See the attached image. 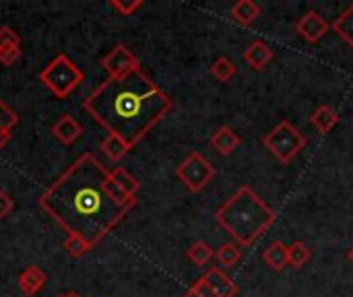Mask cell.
Wrapping results in <instances>:
<instances>
[{
  "instance_id": "33",
  "label": "cell",
  "mask_w": 353,
  "mask_h": 297,
  "mask_svg": "<svg viewBox=\"0 0 353 297\" xmlns=\"http://www.w3.org/2000/svg\"><path fill=\"white\" fill-rule=\"evenodd\" d=\"M347 260H350V263H352V265H353V246H352V248H350V252H347Z\"/></svg>"
},
{
  "instance_id": "8",
  "label": "cell",
  "mask_w": 353,
  "mask_h": 297,
  "mask_svg": "<svg viewBox=\"0 0 353 297\" xmlns=\"http://www.w3.org/2000/svg\"><path fill=\"white\" fill-rule=\"evenodd\" d=\"M331 25L327 23L325 17H321V12L316 10H308L304 12V17H300V21L296 23V31L302 39H306L308 43H319L327 33H329Z\"/></svg>"
},
{
  "instance_id": "13",
  "label": "cell",
  "mask_w": 353,
  "mask_h": 297,
  "mask_svg": "<svg viewBox=\"0 0 353 297\" xmlns=\"http://www.w3.org/2000/svg\"><path fill=\"white\" fill-rule=\"evenodd\" d=\"M46 281H48L46 273H43L39 267H35V265L25 267V269L19 273V277H17V285H19L21 294L27 297L35 296V294L46 285Z\"/></svg>"
},
{
  "instance_id": "7",
  "label": "cell",
  "mask_w": 353,
  "mask_h": 297,
  "mask_svg": "<svg viewBox=\"0 0 353 297\" xmlns=\"http://www.w3.org/2000/svg\"><path fill=\"white\" fill-rule=\"evenodd\" d=\"M101 68L108 72V79H120V76H126L132 70L141 68V64H139V58L124 43H116L101 58Z\"/></svg>"
},
{
  "instance_id": "1",
  "label": "cell",
  "mask_w": 353,
  "mask_h": 297,
  "mask_svg": "<svg viewBox=\"0 0 353 297\" xmlns=\"http://www.w3.org/2000/svg\"><path fill=\"white\" fill-rule=\"evenodd\" d=\"M37 205L66 234L95 248L137 207V196H126L105 165L93 153H83L43 190Z\"/></svg>"
},
{
  "instance_id": "4",
  "label": "cell",
  "mask_w": 353,
  "mask_h": 297,
  "mask_svg": "<svg viewBox=\"0 0 353 297\" xmlns=\"http://www.w3.org/2000/svg\"><path fill=\"white\" fill-rule=\"evenodd\" d=\"M39 81L54 97L66 99L85 81V72L66 54H56L39 70Z\"/></svg>"
},
{
  "instance_id": "32",
  "label": "cell",
  "mask_w": 353,
  "mask_h": 297,
  "mask_svg": "<svg viewBox=\"0 0 353 297\" xmlns=\"http://www.w3.org/2000/svg\"><path fill=\"white\" fill-rule=\"evenodd\" d=\"M58 297H81L79 294H74V291H66V294H60Z\"/></svg>"
},
{
  "instance_id": "18",
  "label": "cell",
  "mask_w": 353,
  "mask_h": 297,
  "mask_svg": "<svg viewBox=\"0 0 353 297\" xmlns=\"http://www.w3.org/2000/svg\"><path fill=\"white\" fill-rule=\"evenodd\" d=\"M17 124H19V114L14 110H10L0 99V149L6 147V143L10 141V134H12Z\"/></svg>"
},
{
  "instance_id": "26",
  "label": "cell",
  "mask_w": 353,
  "mask_h": 297,
  "mask_svg": "<svg viewBox=\"0 0 353 297\" xmlns=\"http://www.w3.org/2000/svg\"><path fill=\"white\" fill-rule=\"evenodd\" d=\"M8 48H21V35L12 27L2 25L0 27V50H8Z\"/></svg>"
},
{
  "instance_id": "6",
  "label": "cell",
  "mask_w": 353,
  "mask_h": 297,
  "mask_svg": "<svg viewBox=\"0 0 353 297\" xmlns=\"http://www.w3.org/2000/svg\"><path fill=\"white\" fill-rule=\"evenodd\" d=\"M215 174L217 172H215L213 163L199 151L188 153L186 159L176 167V178L194 194L201 192L215 178Z\"/></svg>"
},
{
  "instance_id": "21",
  "label": "cell",
  "mask_w": 353,
  "mask_h": 297,
  "mask_svg": "<svg viewBox=\"0 0 353 297\" xmlns=\"http://www.w3.org/2000/svg\"><path fill=\"white\" fill-rule=\"evenodd\" d=\"M99 149L105 153V157L108 159H112V161H120L128 151H130V147L122 141V139H118V136H114V134H105V139L99 143Z\"/></svg>"
},
{
  "instance_id": "25",
  "label": "cell",
  "mask_w": 353,
  "mask_h": 297,
  "mask_svg": "<svg viewBox=\"0 0 353 297\" xmlns=\"http://www.w3.org/2000/svg\"><path fill=\"white\" fill-rule=\"evenodd\" d=\"M62 248H64V252H66L68 256H72V258H81V256H85L89 250H93L83 238L72 236V234H66V240L62 242Z\"/></svg>"
},
{
  "instance_id": "9",
  "label": "cell",
  "mask_w": 353,
  "mask_h": 297,
  "mask_svg": "<svg viewBox=\"0 0 353 297\" xmlns=\"http://www.w3.org/2000/svg\"><path fill=\"white\" fill-rule=\"evenodd\" d=\"M203 279H205V283L215 291V296L217 297H236L240 294L238 283H234V281L221 271V267H217V265L209 267V271L203 275Z\"/></svg>"
},
{
  "instance_id": "12",
  "label": "cell",
  "mask_w": 353,
  "mask_h": 297,
  "mask_svg": "<svg viewBox=\"0 0 353 297\" xmlns=\"http://www.w3.org/2000/svg\"><path fill=\"white\" fill-rule=\"evenodd\" d=\"M240 145H242V136L232 126H221L211 136V147L223 157H230Z\"/></svg>"
},
{
  "instance_id": "14",
  "label": "cell",
  "mask_w": 353,
  "mask_h": 297,
  "mask_svg": "<svg viewBox=\"0 0 353 297\" xmlns=\"http://www.w3.org/2000/svg\"><path fill=\"white\" fill-rule=\"evenodd\" d=\"M230 17L232 21H236L238 25L242 27H248L252 25L259 17H261V6L252 0H238L232 10H230Z\"/></svg>"
},
{
  "instance_id": "17",
  "label": "cell",
  "mask_w": 353,
  "mask_h": 297,
  "mask_svg": "<svg viewBox=\"0 0 353 297\" xmlns=\"http://www.w3.org/2000/svg\"><path fill=\"white\" fill-rule=\"evenodd\" d=\"M110 178L126 196H137V192L141 190V182L128 170H124V167H114L110 172Z\"/></svg>"
},
{
  "instance_id": "19",
  "label": "cell",
  "mask_w": 353,
  "mask_h": 297,
  "mask_svg": "<svg viewBox=\"0 0 353 297\" xmlns=\"http://www.w3.org/2000/svg\"><path fill=\"white\" fill-rule=\"evenodd\" d=\"M331 27H333V31H335L347 45H352L353 48V4H350V6L335 19V23H333Z\"/></svg>"
},
{
  "instance_id": "5",
  "label": "cell",
  "mask_w": 353,
  "mask_h": 297,
  "mask_svg": "<svg viewBox=\"0 0 353 297\" xmlns=\"http://www.w3.org/2000/svg\"><path fill=\"white\" fill-rule=\"evenodd\" d=\"M263 145L279 163H290L308 145V139L292 122L281 120L271 132L265 134Z\"/></svg>"
},
{
  "instance_id": "29",
  "label": "cell",
  "mask_w": 353,
  "mask_h": 297,
  "mask_svg": "<svg viewBox=\"0 0 353 297\" xmlns=\"http://www.w3.org/2000/svg\"><path fill=\"white\" fill-rule=\"evenodd\" d=\"M12 207H14V203H12L10 194L0 188V219H4L12 211Z\"/></svg>"
},
{
  "instance_id": "31",
  "label": "cell",
  "mask_w": 353,
  "mask_h": 297,
  "mask_svg": "<svg viewBox=\"0 0 353 297\" xmlns=\"http://www.w3.org/2000/svg\"><path fill=\"white\" fill-rule=\"evenodd\" d=\"M184 297H203V296H201V294H196V291H194V289L190 287V289H188V291L184 294Z\"/></svg>"
},
{
  "instance_id": "27",
  "label": "cell",
  "mask_w": 353,
  "mask_h": 297,
  "mask_svg": "<svg viewBox=\"0 0 353 297\" xmlns=\"http://www.w3.org/2000/svg\"><path fill=\"white\" fill-rule=\"evenodd\" d=\"M110 6L122 17H132L139 8H143L141 0H110Z\"/></svg>"
},
{
  "instance_id": "3",
  "label": "cell",
  "mask_w": 353,
  "mask_h": 297,
  "mask_svg": "<svg viewBox=\"0 0 353 297\" xmlns=\"http://www.w3.org/2000/svg\"><path fill=\"white\" fill-rule=\"evenodd\" d=\"M275 211L250 188L240 186L217 211L215 223L240 246L248 248L273 225Z\"/></svg>"
},
{
  "instance_id": "24",
  "label": "cell",
  "mask_w": 353,
  "mask_h": 297,
  "mask_svg": "<svg viewBox=\"0 0 353 297\" xmlns=\"http://www.w3.org/2000/svg\"><path fill=\"white\" fill-rule=\"evenodd\" d=\"M211 74H213L217 81L228 83V81H232V76L236 74V64L232 62V58L219 56V58L211 64Z\"/></svg>"
},
{
  "instance_id": "11",
  "label": "cell",
  "mask_w": 353,
  "mask_h": 297,
  "mask_svg": "<svg viewBox=\"0 0 353 297\" xmlns=\"http://www.w3.org/2000/svg\"><path fill=\"white\" fill-rule=\"evenodd\" d=\"M273 58H275V54H273L271 45H269L267 41H263V39L252 41V43L244 50V60H246V64H248L250 68H254V70H265V68L271 64Z\"/></svg>"
},
{
  "instance_id": "30",
  "label": "cell",
  "mask_w": 353,
  "mask_h": 297,
  "mask_svg": "<svg viewBox=\"0 0 353 297\" xmlns=\"http://www.w3.org/2000/svg\"><path fill=\"white\" fill-rule=\"evenodd\" d=\"M192 289H194L196 294H201L203 297H217L215 296V291L205 283V279H203V277H201L199 281H194V283H192Z\"/></svg>"
},
{
  "instance_id": "20",
  "label": "cell",
  "mask_w": 353,
  "mask_h": 297,
  "mask_svg": "<svg viewBox=\"0 0 353 297\" xmlns=\"http://www.w3.org/2000/svg\"><path fill=\"white\" fill-rule=\"evenodd\" d=\"M310 258H312V250L304 242L296 240V242H292L288 246V265L290 267L302 269V267H306L310 263Z\"/></svg>"
},
{
  "instance_id": "2",
  "label": "cell",
  "mask_w": 353,
  "mask_h": 297,
  "mask_svg": "<svg viewBox=\"0 0 353 297\" xmlns=\"http://www.w3.org/2000/svg\"><path fill=\"white\" fill-rule=\"evenodd\" d=\"M174 107V99L143 68L120 79H105L83 101V110L108 132L137 147Z\"/></svg>"
},
{
  "instance_id": "15",
  "label": "cell",
  "mask_w": 353,
  "mask_h": 297,
  "mask_svg": "<svg viewBox=\"0 0 353 297\" xmlns=\"http://www.w3.org/2000/svg\"><path fill=\"white\" fill-rule=\"evenodd\" d=\"M263 260L267 263V267L275 273H281L288 267V246L281 240L271 242L265 252H263Z\"/></svg>"
},
{
  "instance_id": "22",
  "label": "cell",
  "mask_w": 353,
  "mask_h": 297,
  "mask_svg": "<svg viewBox=\"0 0 353 297\" xmlns=\"http://www.w3.org/2000/svg\"><path fill=\"white\" fill-rule=\"evenodd\" d=\"M186 256H188V260H190L192 265H196V267H205V265H209V263H211V258L215 256V250H213L207 242L199 240V242H194V244L188 248Z\"/></svg>"
},
{
  "instance_id": "16",
  "label": "cell",
  "mask_w": 353,
  "mask_h": 297,
  "mask_svg": "<svg viewBox=\"0 0 353 297\" xmlns=\"http://www.w3.org/2000/svg\"><path fill=\"white\" fill-rule=\"evenodd\" d=\"M310 124L321 132L327 134L331 132L337 124H339V114L331 107V105H321L314 110V114L310 116Z\"/></svg>"
},
{
  "instance_id": "10",
  "label": "cell",
  "mask_w": 353,
  "mask_h": 297,
  "mask_svg": "<svg viewBox=\"0 0 353 297\" xmlns=\"http://www.w3.org/2000/svg\"><path fill=\"white\" fill-rule=\"evenodd\" d=\"M50 132H52V136H54L58 143H62V145H72V143H77V141L81 139L83 126H81L70 114H62V116L52 124Z\"/></svg>"
},
{
  "instance_id": "28",
  "label": "cell",
  "mask_w": 353,
  "mask_h": 297,
  "mask_svg": "<svg viewBox=\"0 0 353 297\" xmlns=\"http://www.w3.org/2000/svg\"><path fill=\"white\" fill-rule=\"evenodd\" d=\"M21 58V48H8L0 50V64L2 66H14Z\"/></svg>"
},
{
  "instance_id": "23",
  "label": "cell",
  "mask_w": 353,
  "mask_h": 297,
  "mask_svg": "<svg viewBox=\"0 0 353 297\" xmlns=\"http://www.w3.org/2000/svg\"><path fill=\"white\" fill-rule=\"evenodd\" d=\"M240 256H242V252H240V246H238L236 242H225V244H221V246L215 250L217 263H219L221 267H225V269L236 267L238 260H240Z\"/></svg>"
}]
</instances>
